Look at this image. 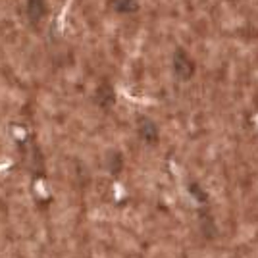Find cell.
Masks as SVG:
<instances>
[{
  "instance_id": "6da1fadb",
  "label": "cell",
  "mask_w": 258,
  "mask_h": 258,
  "mask_svg": "<svg viewBox=\"0 0 258 258\" xmlns=\"http://www.w3.org/2000/svg\"><path fill=\"white\" fill-rule=\"evenodd\" d=\"M172 70L175 79H179L181 83H187L195 77V72H197V64L195 60L187 54L185 48L177 46L173 50V58H172Z\"/></svg>"
},
{
  "instance_id": "7a4b0ae2",
  "label": "cell",
  "mask_w": 258,
  "mask_h": 258,
  "mask_svg": "<svg viewBox=\"0 0 258 258\" xmlns=\"http://www.w3.org/2000/svg\"><path fill=\"white\" fill-rule=\"evenodd\" d=\"M137 133H139V139L147 145H156L160 141V129L156 125V121L149 116L137 118Z\"/></svg>"
},
{
  "instance_id": "3957f363",
  "label": "cell",
  "mask_w": 258,
  "mask_h": 258,
  "mask_svg": "<svg viewBox=\"0 0 258 258\" xmlns=\"http://www.w3.org/2000/svg\"><path fill=\"white\" fill-rule=\"evenodd\" d=\"M95 104L100 106L102 110H110V108L116 104V91H114V85L108 83V81H102L100 85L97 87L95 91Z\"/></svg>"
},
{
  "instance_id": "277c9868",
  "label": "cell",
  "mask_w": 258,
  "mask_h": 258,
  "mask_svg": "<svg viewBox=\"0 0 258 258\" xmlns=\"http://www.w3.org/2000/svg\"><path fill=\"white\" fill-rule=\"evenodd\" d=\"M48 12V4L46 0H27V14H29V20L33 23H39L46 16Z\"/></svg>"
},
{
  "instance_id": "5b68a950",
  "label": "cell",
  "mask_w": 258,
  "mask_h": 258,
  "mask_svg": "<svg viewBox=\"0 0 258 258\" xmlns=\"http://www.w3.org/2000/svg\"><path fill=\"white\" fill-rule=\"evenodd\" d=\"M108 6L118 14H135L139 10V0H110Z\"/></svg>"
},
{
  "instance_id": "8992f818",
  "label": "cell",
  "mask_w": 258,
  "mask_h": 258,
  "mask_svg": "<svg viewBox=\"0 0 258 258\" xmlns=\"http://www.w3.org/2000/svg\"><path fill=\"white\" fill-rule=\"evenodd\" d=\"M189 193L193 195V197L197 199V201H199V203H206V201H208V197H206V191L197 181L189 183Z\"/></svg>"
}]
</instances>
